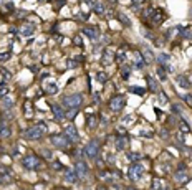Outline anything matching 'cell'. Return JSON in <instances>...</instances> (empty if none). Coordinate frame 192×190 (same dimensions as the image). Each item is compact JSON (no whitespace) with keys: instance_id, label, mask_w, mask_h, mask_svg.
<instances>
[{"instance_id":"7dc6e473","label":"cell","mask_w":192,"mask_h":190,"mask_svg":"<svg viewBox=\"0 0 192 190\" xmlns=\"http://www.w3.org/2000/svg\"><path fill=\"white\" fill-rule=\"evenodd\" d=\"M106 15H108V18H113L114 12H113V10H108V12H106Z\"/></svg>"},{"instance_id":"74e56055","label":"cell","mask_w":192,"mask_h":190,"mask_svg":"<svg viewBox=\"0 0 192 190\" xmlns=\"http://www.w3.org/2000/svg\"><path fill=\"white\" fill-rule=\"evenodd\" d=\"M181 129H182V131H184V132H191V127H189V126H187V124H185V122H184V121H182V122H181Z\"/></svg>"},{"instance_id":"9c48e42d","label":"cell","mask_w":192,"mask_h":190,"mask_svg":"<svg viewBox=\"0 0 192 190\" xmlns=\"http://www.w3.org/2000/svg\"><path fill=\"white\" fill-rule=\"evenodd\" d=\"M75 172L78 177H86L88 175V167H86V164L83 160H78L75 165Z\"/></svg>"},{"instance_id":"7402d4cb","label":"cell","mask_w":192,"mask_h":190,"mask_svg":"<svg viewBox=\"0 0 192 190\" xmlns=\"http://www.w3.org/2000/svg\"><path fill=\"white\" fill-rule=\"evenodd\" d=\"M142 51H144V60L149 61V63H151V61H154V55H153V51H151L149 48L144 47V50H142Z\"/></svg>"},{"instance_id":"d590c367","label":"cell","mask_w":192,"mask_h":190,"mask_svg":"<svg viewBox=\"0 0 192 190\" xmlns=\"http://www.w3.org/2000/svg\"><path fill=\"white\" fill-rule=\"evenodd\" d=\"M8 58H10V53H8V51H5V53H0V61H7Z\"/></svg>"},{"instance_id":"c3c4849f","label":"cell","mask_w":192,"mask_h":190,"mask_svg":"<svg viewBox=\"0 0 192 190\" xmlns=\"http://www.w3.org/2000/svg\"><path fill=\"white\" fill-rule=\"evenodd\" d=\"M185 98V101H187V103H192V96L191 94H187V96H184Z\"/></svg>"},{"instance_id":"8992f818","label":"cell","mask_w":192,"mask_h":190,"mask_svg":"<svg viewBox=\"0 0 192 190\" xmlns=\"http://www.w3.org/2000/svg\"><path fill=\"white\" fill-rule=\"evenodd\" d=\"M124 104H126V101H124L123 96H114V98L109 99V108H111V111H114V112L121 111Z\"/></svg>"},{"instance_id":"f546056e","label":"cell","mask_w":192,"mask_h":190,"mask_svg":"<svg viewBox=\"0 0 192 190\" xmlns=\"http://www.w3.org/2000/svg\"><path fill=\"white\" fill-rule=\"evenodd\" d=\"M157 75H159V78L161 79H166V69H164V66H159V68H157Z\"/></svg>"},{"instance_id":"44dd1931","label":"cell","mask_w":192,"mask_h":190,"mask_svg":"<svg viewBox=\"0 0 192 190\" xmlns=\"http://www.w3.org/2000/svg\"><path fill=\"white\" fill-rule=\"evenodd\" d=\"M124 147H126V139L123 136H119L116 139V149H118V151H123Z\"/></svg>"},{"instance_id":"484cf974","label":"cell","mask_w":192,"mask_h":190,"mask_svg":"<svg viewBox=\"0 0 192 190\" xmlns=\"http://www.w3.org/2000/svg\"><path fill=\"white\" fill-rule=\"evenodd\" d=\"M147 81H149V88H151L153 91H157V89H159V86H157V83H156V79H154V78H147Z\"/></svg>"},{"instance_id":"8d00e7d4","label":"cell","mask_w":192,"mask_h":190,"mask_svg":"<svg viewBox=\"0 0 192 190\" xmlns=\"http://www.w3.org/2000/svg\"><path fill=\"white\" fill-rule=\"evenodd\" d=\"M141 136L142 137H151V136H153V131H147V129H144V131H141Z\"/></svg>"},{"instance_id":"ffe728a7","label":"cell","mask_w":192,"mask_h":190,"mask_svg":"<svg viewBox=\"0 0 192 190\" xmlns=\"http://www.w3.org/2000/svg\"><path fill=\"white\" fill-rule=\"evenodd\" d=\"M45 91H46V93H57V91H58V84H57V83H46V84H45Z\"/></svg>"},{"instance_id":"d4e9b609","label":"cell","mask_w":192,"mask_h":190,"mask_svg":"<svg viewBox=\"0 0 192 190\" xmlns=\"http://www.w3.org/2000/svg\"><path fill=\"white\" fill-rule=\"evenodd\" d=\"M12 106H13V99H12L10 96H5L4 98V108L5 109H10Z\"/></svg>"},{"instance_id":"8fae6325","label":"cell","mask_w":192,"mask_h":190,"mask_svg":"<svg viewBox=\"0 0 192 190\" xmlns=\"http://www.w3.org/2000/svg\"><path fill=\"white\" fill-rule=\"evenodd\" d=\"M176 83H177V86L182 88V89H187L189 84H191V83H189V78H187V76H184V75H177V76H176Z\"/></svg>"},{"instance_id":"b9f144b4","label":"cell","mask_w":192,"mask_h":190,"mask_svg":"<svg viewBox=\"0 0 192 190\" xmlns=\"http://www.w3.org/2000/svg\"><path fill=\"white\" fill-rule=\"evenodd\" d=\"M131 121H132V116H126V118L123 119L121 122H124V124H129V122H131Z\"/></svg>"},{"instance_id":"cb8c5ba5","label":"cell","mask_w":192,"mask_h":190,"mask_svg":"<svg viewBox=\"0 0 192 190\" xmlns=\"http://www.w3.org/2000/svg\"><path fill=\"white\" fill-rule=\"evenodd\" d=\"M153 190H164L162 189V180L157 179V177L153 180Z\"/></svg>"},{"instance_id":"3957f363","label":"cell","mask_w":192,"mask_h":190,"mask_svg":"<svg viewBox=\"0 0 192 190\" xmlns=\"http://www.w3.org/2000/svg\"><path fill=\"white\" fill-rule=\"evenodd\" d=\"M51 144H53L57 149H66L70 140H68V137L65 136V134H53V136H51Z\"/></svg>"},{"instance_id":"2e32d148","label":"cell","mask_w":192,"mask_h":190,"mask_svg":"<svg viewBox=\"0 0 192 190\" xmlns=\"http://www.w3.org/2000/svg\"><path fill=\"white\" fill-rule=\"evenodd\" d=\"M174 179H176V182H185V180L189 179V175H187V172H184V170H179V172H176V175H174Z\"/></svg>"},{"instance_id":"7a4b0ae2","label":"cell","mask_w":192,"mask_h":190,"mask_svg":"<svg viewBox=\"0 0 192 190\" xmlns=\"http://www.w3.org/2000/svg\"><path fill=\"white\" fill-rule=\"evenodd\" d=\"M83 103V94H70V96L63 98V104L66 108H80Z\"/></svg>"},{"instance_id":"f1b7e54d","label":"cell","mask_w":192,"mask_h":190,"mask_svg":"<svg viewBox=\"0 0 192 190\" xmlns=\"http://www.w3.org/2000/svg\"><path fill=\"white\" fill-rule=\"evenodd\" d=\"M118 18H119V22H121V23H124L126 27H129V25H131V22H129V18L126 17V15H118Z\"/></svg>"},{"instance_id":"4fadbf2b","label":"cell","mask_w":192,"mask_h":190,"mask_svg":"<svg viewBox=\"0 0 192 190\" xmlns=\"http://www.w3.org/2000/svg\"><path fill=\"white\" fill-rule=\"evenodd\" d=\"M51 109H53L55 118H57L58 121H63V119H65V112H63V109H61L60 106H57V104H53V106H51Z\"/></svg>"},{"instance_id":"f907efd6","label":"cell","mask_w":192,"mask_h":190,"mask_svg":"<svg viewBox=\"0 0 192 190\" xmlns=\"http://www.w3.org/2000/svg\"><path fill=\"white\" fill-rule=\"evenodd\" d=\"M189 83H192V75H191V76H189Z\"/></svg>"},{"instance_id":"816d5d0a","label":"cell","mask_w":192,"mask_h":190,"mask_svg":"<svg viewBox=\"0 0 192 190\" xmlns=\"http://www.w3.org/2000/svg\"><path fill=\"white\" fill-rule=\"evenodd\" d=\"M129 190H134V189H132V187H129Z\"/></svg>"},{"instance_id":"60d3db41","label":"cell","mask_w":192,"mask_h":190,"mask_svg":"<svg viewBox=\"0 0 192 190\" xmlns=\"http://www.w3.org/2000/svg\"><path fill=\"white\" fill-rule=\"evenodd\" d=\"M182 35L185 36V38H187V36H192V30L191 28H187V30H184V32H182Z\"/></svg>"},{"instance_id":"e575fe53","label":"cell","mask_w":192,"mask_h":190,"mask_svg":"<svg viewBox=\"0 0 192 190\" xmlns=\"http://www.w3.org/2000/svg\"><path fill=\"white\" fill-rule=\"evenodd\" d=\"M157 99H159V103H161V104H166V103H167V96H166L164 93H161Z\"/></svg>"},{"instance_id":"ee69618b","label":"cell","mask_w":192,"mask_h":190,"mask_svg":"<svg viewBox=\"0 0 192 190\" xmlns=\"http://www.w3.org/2000/svg\"><path fill=\"white\" fill-rule=\"evenodd\" d=\"M121 75L124 76V78H128L129 76V68H123V71H121Z\"/></svg>"},{"instance_id":"f6af8a7d","label":"cell","mask_w":192,"mask_h":190,"mask_svg":"<svg viewBox=\"0 0 192 190\" xmlns=\"http://www.w3.org/2000/svg\"><path fill=\"white\" fill-rule=\"evenodd\" d=\"M8 93V89L7 88H2V89H0V98H5V94Z\"/></svg>"},{"instance_id":"5b68a950","label":"cell","mask_w":192,"mask_h":190,"mask_svg":"<svg viewBox=\"0 0 192 190\" xmlns=\"http://www.w3.org/2000/svg\"><path fill=\"white\" fill-rule=\"evenodd\" d=\"M142 172H144V169H142L141 164H132L131 167H129V179L131 180H139L142 177Z\"/></svg>"},{"instance_id":"6da1fadb","label":"cell","mask_w":192,"mask_h":190,"mask_svg":"<svg viewBox=\"0 0 192 190\" xmlns=\"http://www.w3.org/2000/svg\"><path fill=\"white\" fill-rule=\"evenodd\" d=\"M46 131H48V126H46L45 122H38V124L32 126V127H28V129L25 131V137L35 140V139H40Z\"/></svg>"},{"instance_id":"30bf717a","label":"cell","mask_w":192,"mask_h":190,"mask_svg":"<svg viewBox=\"0 0 192 190\" xmlns=\"http://www.w3.org/2000/svg\"><path fill=\"white\" fill-rule=\"evenodd\" d=\"M83 33H85L86 36H89L91 40L100 38V30H98V27H86V28H83Z\"/></svg>"},{"instance_id":"7bdbcfd3","label":"cell","mask_w":192,"mask_h":190,"mask_svg":"<svg viewBox=\"0 0 192 190\" xmlns=\"http://www.w3.org/2000/svg\"><path fill=\"white\" fill-rule=\"evenodd\" d=\"M76 112H78V109H76V108H73V111H71V112H68V118H75V116H76Z\"/></svg>"},{"instance_id":"f35d334b","label":"cell","mask_w":192,"mask_h":190,"mask_svg":"<svg viewBox=\"0 0 192 190\" xmlns=\"http://www.w3.org/2000/svg\"><path fill=\"white\" fill-rule=\"evenodd\" d=\"M51 167H53L55 170H61V169H63V165H61L60 162H51Z\"/></svg>"},{"instance_id":"603a6c76","label":"cell","mask_w":192,"mask_h":190,"mask_svg":"<svg viewBox=\"0 0 192 190\" xmlns=\"http://www.w3.org/2000/svg\"><path fill=\"white\" fill-rule=\"evenodd\" d=\"M113 61V51H104V55H103V65L106 66L108 63H111Z\"/></svg>"},{"instance_id":"d6986e66","label":"cell","mask_w":192,"mask_h":190,"mask_svg":"<svg viewBox=\"0 0 192 190\" xmlns=\"http://www.w3.org/2000/svg\"><path fill=\"white\" fill-rule=\"evenodd\" d=\"M169 60H171V58H169V55H167V53H159V55H157V61H159L161 66H164L166 63H169Z\"/></svg>"},{"instance_id":"ac0fdd59","label":"cell","mask_w":192,"mask_h":190,"mask_svg":"<svg viewBox=\"0 0 192 190\" xmlns=\"http://www.w3.org/2000/svg\"><path fill=\"white\" fill-rule=\"evenodd\" d=\"M91 8H93V12H96V13H104V7H103V4H100V2H91Z\"/></svg>"},{"instance_id":"9a60e30c","label":"cell","mask_w":192,"mask_h":190,"mask_svg":"<svg viewBox=\"0 0 192 190\" xmlns=\"http://www.w3.org/2000/svg\"><path fill=\"white\" fill-rule=\"evenodd\" d=\"M76 179H78V175H76V172H73V170H68V172L65 174V182H68V183H75Z\"/></svg>"},{"instance_id":"5bb4252c","label":"cell","mask_w":192,"mask_h":190,"mask_svg":"<svg viewBox=\"0 0 192 190\" xmlns=\"http://www.w3.org/2000/svg\"><path fill=\"white\" fill-rule=\"evenodd\" d=\"M154 23H161L164 20V13H162V10H159V8H156V10L153 12V18H151Z\"/></svg>"},{"instance_id":"4316f807","label":"cell","mask_w":192,"mask_h":190,"mask_svg":"<svg viewBox=\"0 0 192 190\" xmlns=\"http://www.w3.org/2000/svg\"><path fill=\"white\" fill-rule=\"evenodd\" d=\"M108 79V76L104 75L103 71H100V73H96V81H100V83H104Z\"/></svg>"},{"instance_id":"1f68e13d","label":"cell","mask_w":192,"mask_h":190,"mask_svg":"<svg viewBox=\"0 0 192 190\" xmlns=\"http://www.w3.org/2000/svg\"><path fill=\"white\" fill-rule=\"evenodd\" d=\"M73 41H75L76 47H81V45H83V40H81V36H80V35H76L75 38H73Z\"/></svg>"},{"instance_id":"4dcf8cb0","label":"cell","mask_w":192,"mask_h":190,"mask_svg":"<svg viewBox=\"0 0 192 190\" xmlns=\"http://www.w3.org/2000/svg\"><path fill=\"white\" fill-rule=\"evenodd\" d=\"M139 157H141V155H139L138 152H128V159H129V160H138Z\"/></svg>"},{"instance_id":"d6a6232c","label":"cell","mask_w":192,"mask_h":190,"mask_svg":"<svg viewBox=\"0 0 192 190\" xmlns=\"http://www.w3.org/2000/svg\"><path fill=\"white\" fill-rule=\"evenodd\" d=\"M66 65H68V68H76V66H78V61H75V60H68V61H66Z\"/></svg>"},{"instance_id":"681fc988","label":"cell","mask_w":192,"mask_h":190,"mask_svg":"<svg viewBox=\"0 0 192 190\" xmlns=\"http://www.w3.org/2000/svg\"><path fill=\"white\" fill-rule=\"evenodd\" d=\"M161 137H164V139H166V137H167V131H161Z\"/></svg>"},{"instance_id":"7c38bea8","label":"cell","mask_w":192,"mask_h":190,"mask_svg":"<svg viewBox=\"0 0 192 190\" xmlns=\"http://www.w3.org/2000/svg\"><path fill=\"white\" fill-rule=\"evenodd\" d=\"M33 33H35V25L27 23V25H23L20 28V35H23V36H32Z\"/></svg>"},{"instance_id":"ba28073f","label":"cell","mask_w":192,"mask_h":190,"mask_svg":"<svg viewBox=\"0 0 192 190\" xmlns=\"http://www.w3.org/2000/svg\"><path fill=\"white\" fill-rule=\"evenodd\" d=\"M65 136L68 137V140H70V142H76V140L80 139L78 131H76V127L73 124H68L66 127H65Z\"/></svg>"},{"instance_id":"ab89813d","label":"cell","mask_w":192,"mask_h":190,"mask_svg":"<svg viewBox=\"0 0 192 190\" xmlns=\"http://www.w3.org/2000/svg\"><path fill=\"white\" fill-rule=\"evenodd\" d=\"M132 93H138V94H144V89L142 88H131Z\"/></svg>"},{"instance_id":"e0dca14e","label":"cell","mask_w":192,"mask_h":190,"mask_svg":"<svg viewBox=\"0 0 192 190\" xmlns=\"http://www.w3.org/2000/svg\"><path fill=\"white\" fill-rule=\"evenodd\" d=\"M8 136H10V129H8V126L0 121V137H8Z\"/></svg>"},{"instance_id":"f5cc1de1","label":"cell","mask_w":192,"mask_h":190,"mask_svg":"<svg viewBox=\"0 0 192 190\" xmlns=\"http://www.w3.org/2000/svg\"><path fill=\"white\" fill-rule=\"evenodd\" d=\"M111 2H116V0H111Z\"/></svg>"},{"instance_id":"83f0119b","label":"cell","mask_w":192,"mask_h":190,"mask_svg":"<svg viewBox=\"0 0 192 190\" xmlns=\"http://www.w3.org/2000/svg\"><path fill=\"white\" fill-rule=\"evenodd\" d=\"M0 73H2V78H4V83H5V81H8V79L12 78V73H8L5 68H2V71H0Z\"/></svg>"},{"instance_id":"836d02e7","label":"cell","mask_w":192,"mask_h":190,"mask_svg":"<svg viewBox=\"0 0 192 190\" xmlns=\"http://www.w3.org/2000/svg\"><path fill=\"white\" fill-rule=\"evenodd\" d=\"M116 56H118V61H121V63H123V61H126V53H124V51H119Z\"/></svg>"},{"instance_id":"277c9868","label":"cell","mask_w":192,"mask_h":190,"mask_svg":"<svg viewBox=\"0 0 192 190\" xmlns=\"http://www.w3.org/2000/svg\"><path fill=\"white\" fill-rule=\"evenodd\" d=\"M98 152H100V144L96 142V140H89L85 147V154L89 159H96L98 157Z\"/></svg>"},{"instance_id":"52a82bcc","label":"cell","mask_w":192,"mask_h":190,"mask_svg":"<svg viewBox=\"0 0 192 190\" xmlns=\"http://www.w3.org/2000/svg\"><path fill=\"white\" fill-rule=\"evenodd\" d=\"M22 165H23L25 169L33 170V169L40 167V162H38V159H36L35 155H27V157H23V160H22Z\"/></svg>"},{"instance_id":"bcb514c9","label":"cell","mask_w":192,"mask_h":190,"mask_svg":"<svg viewBox=\"0 0 192 190\" xmlns=\"http://www.w3.org/2000/svg\"><path fill=\"white\" fill-rule=\"evenodd\" d=\"M43 152V155H45V157H51V152L50 151H42Z\"/></svg>"}]
</instances>
